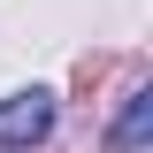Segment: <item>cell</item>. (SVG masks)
Wrapping results in <instances>:
<instances>
[{"label": "cell", "mask_w": 153, "mask_h": 153, "mask_svg": "<svg viewBox=\"0 0 153 153\" xmlns=\"http://www.w3.org/2000/svg\"><path fill=\"white\" fill-rule=\"evenodd\" d=\"M46 130H54V92H46V84L0 100V146H38Z\"/></svg>", "instance_id": "6da1fadb"}, {"label": "cell", "mask_w": 153, "mask_h": 153, "mask_svg": "<svg viewBox=\"0 0 153 153\" xmlns=\"http://www.w3.org/2000/svg\"><path fill=\"white\" fill-rule=\"evenodd\" d=\"M146 130H153V92H130V107H123V123H115V146L138 153V146H146Z\"/></svg>", "instance_id": "7a4b0ae2"}]
</instances>
